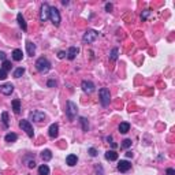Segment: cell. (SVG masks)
Wrapping results in <instances>:
<instances>
[{
  "label": "cell",
  "instance_id": "cell-1",
  "mask_svg": "<svg viewBox=\"0 0 175 175\" xmlns=\"http://www.w3.org/2000/svg\"><path fill=\"white\" fill-rule=\"evenodd\" d=\"M36 68L40 73H48L51 70V63L46 57H38L36 60Z\"/></svg>",
  "mask_w": 175,
  "mask_h": 175
},
{
  "label": "cell",
  "instance_id": "cell-2",
  "mask_svg": "<svg viewBox=\"0 0 175 175\" xmlns=\"http://www.w3.org/2000/svg\"><path fill=\"white\" fill-rule=\"evenodd\" d=\"M77 112H78V108H77V104L73 103V101H67V105H66V115L70 121H74L75 116H77Z\"/></svg>",
  "mask_w": 175,
  "mask_h": 175
},
{
  "label": "cell",
  "instance_id": "cell-3",
  "mask_svg": "<svg viewBox=\"0 0 175 175\" xmlns=\"http://www.w3.org/2000/svg\"><path fill=\"white\" fill-rule=\"evenodd\" d=\"M49 19H51V22L56 26V28H57V26H60L62 18H60V12H59L57 8H55V7H51L49 8Z\"/></svg>",
  "mask_w": 175,
  "mask_h": 175
},
{
  "label": "cell",
  "instance_id": "cell-4",
  "mask_svg": "<svg viewBox=\"0 0 175 175\" xmlns=\"http://www.w3.org/2000/svg\"><path fill=\"white\" fill-rule=\"evenodd\" d=\"M99 94H100V103L103 107H107L108 104H110L111 101V93L110 90L107 89V88H101L100 92H99Z\"/></svg>",
  "mask_w": 175,
  "mask_h": 175
},
{
  "label": "cell",
  "instance_id": "cell-5",
  "mask_svg": "<svg viewBox=\"0 0 175 175\" xmlns=\"http://www.w3.org/2000/svg\"><path fill=\"white\" fill-rule=\"evenodd\" d=\"M19 127H21L23 131L28 134L30 138H33L34 137V130H33V126H32V123L29 121H21L19 122Z\"/></svg>",
  "mask_w": 175,
  "mask_h": 175
},
{
  "label": "cell",
  "instance_id": "cell-6",
  "mask_svg": "<svg viewBox=\"0 0 175 175\" xmlns=\"http://www.w3.org/2000/svg\"><path fill=\"white\" fill-rule=\"evenodd\" d=\"M29 118L32 119V121L37 122V123H43V122H45L46 115L44 112H41V111H32L29 114Z\"/></svg>",
  "mask_w": 175,
  "mask_h": 175
},
{
  "label": "cell",
  "instance_id": "cell-7",
  "mask_svg": "<svg viewBox=\"0 0 175 175\" xmlns=\"http://www.w3.org/2000/svg\"><path fill=\"white\" fill-rule=\"evenodd\" d=\"M97 37H99V33H97L96 30H88V32L84 34L82 41L84 43H88V44H92L97 40Z\"/></svg>",
  "mask_w": 175,
  "mask_h": 175
},
{
  "label": "cell",
  "instance_id": "cell-8",
  "mask_svg": "<svg viewBox=\"0 0 175 175\" xmlns=\"http://www.w3.org/2000/svg\"><path fill=\"white\" fill-rule=\"evenodd\" d=\"M49 6L46 3H44L43 6H41V11H40V21L41 22H45L46 19L49 18Z\"/></svg>",
  "mask_w": 175,
  "mask_h": 175
},
{
  "label": "cell",
  "instance_id": "cell-9",
  "mask_svg": "<svg viewBox=\"0 0 175 175\" xmlns=\"http://www.w3.org/2000/svg\"><path fill=\"white\" fill-rule=\"evenodd\" d=\"M81 88H82V90L85 93H88V94L93 93V92H94V89H96L94 84L90 82V81H82V82H81Z\"/></svg>",
  "mask_w": 175,
  "mask_h": 175
},
{
  "label": "cell",
  "instance_id": "cell-10",
  "mask_svg": "<svg viewBox=\"0 0 175 175\" xmlns=\"http://www.w3.org/2000/svg\"><path fill=\"white\" fill-rule=\"evenodd\" d=\"M0 92L3 93L4 96H10L11 93L14 92V85L12 84H4L3 86H0Z\"/></svg>",
  "mask_w": 175,
  "mask_h": 175
},
{
  "label": "cell",
  "instance_id": "cell-11",
  "mask_svg": "<svg viewBox=\"0 0 175 175\" xmlns=\"http://www.w3.org/2000/svg\"><path fill=\"white\" fill-rule=\"evenodd\" d=\"M131 168V164H130V161L127 160H121L118 163V170L121 172H127Z\"/></svg>",
  "mask_w": 175,
  "mask_h": 175
},
{
  "label": "cell",
  "instance_id": "cell-12",
  "mask_svg": "<svg viewBox=\"0 0 175 175\" xmlns=\"http://www.w3.org/2000/svg\"><path fill=\"white\" fill-rule=\"evenodd\" d=\"M48 133H49L51 138H56L57 134H59V126H57V123H52L49 126V129H48Z\"/></svg>",
  "mask_w": 175,
  "mask_h": 175
},
{
  "label": "cell",
  "instance_id": "cell-13",
  "mask_svg": "<svg viewBox=\"0 0 175 175\" xmlns=\"http://www.w3.org/2000/svg\"><path fill=\"white\" fill-rule=\"evenodd\" d=\"M26 51H28L29 56H33V55L36 54V45L32 41H26Z\"/></svg>",
  "mask_w": 175,
  "mask_h": 175
},
{
  "label": "cell",
  "instance_id": "cell-14",
  "mask_svg": "<svg viewBox=\"0 0 175 175\" xmlns=\"http://www.w3.org/2000/svg\"><path fill=\"white\" fill-rule=\"evenodd\" d=\"M17 21H18L19 26L22 28V30H23V32H26V30H28V25H26L25 18L22 17V14H21V12H18V15H17Z\"/></svg>",
  "mask_w": 175,
  "mask_h": 175
},
{
  "label": "cell",
  "instance_id": "cell-15",
  "mask_svg": "<svg viewBox=\"0 0 175 175\" xmlns=\"http://www.w3.org/2000/svg\"><path fill=\"white\" fill-rule=\"evenodd\" d=\"M105 159L110 161L118 160V153H116L115 150H107V152H105Z\"/></svg>",
  "mask_w": 175,
  "mask_h": 175
},
{
  "label": "cell",
  "instance_id": "cell-16",
  "mask_svg": "<svg viewBox=\"0 0 175 175\" xmlns=\"http://www.w3.org/2000/svg\"><path fill=\"white\" fill-rule=\"evenodd\" d=\"M77 54H78V48L70 46V48H68V52H67V57L70 59V60H74L75 56H77Z\"/></svg>",
  "mask_w": 175,
  "mask_h": 175
},
{
  "label": "cell",
  "instance_id": "cell-17",
  "mask_svg": "<svg viewBox=\"0 0 175 175\" xmlns=\"http://www.w3.org/2000/svg\"><path fill=\"white\" fill-rule=\"evenodd\" d=\"M77 161H78V157L75 156V155H68V156L66 157V163H67L70 167L77 164Z\"/></svg>",
  "mask_w": 175,
  "mask_h": 175
},
{
  "label": "cell",
  "instance_id": "cell-18",
  "mask_svg": "<svg viewBox=\"0 0 175 175\" xmlns=\"http://www.w3.org/2000/svg\"><path fill=\"white\" fill-rule=\"evenodd\" d=\"M41 159H43L44 161H49L51 159H52V152H51L49 149H45L41 152Z\"/></svg>",
  "mask_w": 175,
  "mask_h": 175
},
{
  "label": "cell",
  "instance_id": "cell-19",
  "mask_svg": "<svg viewBox=\"0 0 175 175\" xmlns=\"http://www.w3.org/2000/svg\"><path fill=\"white\" fill-rule=\"evenodd\" d=\"M22 57H23V52H22L21 49H14L12 51V59L17 62L22 60Z\"/></svg>",
  "mask_w": 175,
  "mask_h": 175
},
{
  "label": "cell",
  "instance_id": "cell-20",
  "mask_svg": "<svg viewBox=\"0 0 175 175\" xmlns=\"http://www.w3.org/2000/svg\"><path fill=\"white\" fill-rule=\"evenodd\" d=\"M129 130H130V125L127 122H122L121 125H119V131H121L122 134H126Z\"/></svg>",
  "mask_w": 175,
  "mask_h": 175
},
{
  "label": "cell",
  "instance_id": "cell-21",
  "mask_svg": "<svg viewBox=\"0 0 175 175\" xmlns=\"http://www.w3.org/2000/svg\"><path fill=\"white\" fill-rule=\"evenodd\" d=\"M4 139H6V142H15L18 139V136L15 133H8L7 136L4 137Z\"/></svg>",
  "mask_w": 175,
  "mask_h": 175
},
{
  "label": "cell",
  "instance_id": "cell-22",
  "mask_svg": "<svg viewBox=\"0 0 175 175\" xmlns=\"http://www.w3.org/2000/svg\"><path fill=\"white\" fill-rule=\"evenodd\" d=\"M12 110H14L15 114H19V112H21V101H19L18 99L12 100Z\"/></svg>",
  "mask_w": 175,
  "mask_h": 175
},
{
  "label": "cell",
  "instance_id": "cell-23",
  "mask_svg": "<svg viewBox=\"0 0 175 175\" xmlns=\"http://www.w3.org/2000/svg\"><path fill=\"white\" fill-rule=\"evenodd\" d=\"M38 175H49V167L46 164H43L38 167Z\"/></svg>",
  "mask_w": 175,
  "mask_h": 175
},
{
  "label": "cell",
  "instance_id": "cell-24",
  "mask_svg": "<svg viewBox=\"0 0 175 175\" xmlns=\"http://www.w3.org/2000/svg\"><path fill=\"white\" fill-rule=\"evenodd\" d=\"M79 123H81V126H82V130L84 131H88L89 130V123H88V119L86 118H79Z\"/></svg>",
  "mask_w": 175,
  "mask_h": 175
},
{
  "label": "cell",
  "instance_id": "cell-25",
  "mask_svg": "<svg viewBox=\"0 0 175 175\" xmlns=\"http://www.w3.org/2000/svg\"><path fill=\"white\" fill-rule=\"evenodd\" d=\"M23 74H25V68H23V67H18L14 71V77H15V78H21Z\"/></svg>",
  "mask_w": 175,
  "mask_h": 175
},
{
  "label": "cell",
  "instance_id": "cell-26",
  "mask_svg": "<svg viewBox=\"0 0 175 175\" xmlns=\"http://www.w3.org/2000/svg\"><path fill=\"white\" fill-rule=\"evenodd\" d=\"M1 121H3V125L6 126V127L10 126V121H8V114L7 112H3V114H1Z\"/></svg>",
  "mask_w": 175,
  "mask_h": 175
},
{
  "label": "cell",
  "instance_id": "cell-27",
  "mask_svg": "<svg viewBox=\"0 0 175 175\" xmlns=\"http://www.w3.org/2000/svg\"><path fill=\"white\" fill-rule=\"evenodd\" d=\"M118 52H119V51H118V48H114V49L111 51L110 59H111V60H112V62H115V60H116V59H118Z\"/></svg>",
  "mask_w": 175,
  "mask_h": 175
},
{
  "label": "cell",
  "instance_id": "cell-28",
  "mask_svg": "<svg viewBox=\"0 0 175 175\" xmlns=\"http://www.w3.org/2000/svg\"><path fill=\"white\" fill-rule=\"evenodd\" d=\"M122 148H125V149H127V148H130L131 147V139H123L122 141V145H121Z\"/></svg>",
  "mask_w": 175,
  "mask_h": 175
},
{
  "label": "cell",
  "instance_id": "cell-29",
  "mask_svg": "<svg viewBox=\"0 0 175 175\" xmlns=\"http://www.w3.org/2000/svg\"><path fill=\"white\" fill-rule=\"evenodd\" d=\"M11 66H12V65H11V62H8V60H4V62H3V67H1V68H3V70H6V71H7V70H11Z\"/></svg>",
  "mask_w": 175,
  "mask_h": 175
},
{
  "label": "cell",
  "instance_id": "cell-30",
  "mask_svg": "<svg viewBox=\"0 0 175 175\" xmlns=\"http://www.w3.org/2000/svg\"><path fill=\"white\" fill-rule=\"evenodd\" d=\"M6 78H7V71L0 68V79H6Z\"/></svg>",
  "mask_w": 175,
  "mask_h": 175
},
{
  "label": "cell",
  "instance_id": "cell-31",
  "mask_svg": "<svg viewBox=\"0 0 175 175\" xmlns=\"http://www.w3.org/2000/svg\"><path fill=\"white\" fill-rule=\"evenodd\" d=\"M89 155L92 157H96L97 156V150L94 149V148H89Z\"/></svg>",
  "mask_w": 175,
  "mask_h": 175
},
{
  "label": "cell",
  "instance_id": "cell-32",
  "mask_svg": "<svg viewBox=\"0 0 175 175\" xmlns=\"http://www.w3.org/2000/svg\"><path fill=\"white\" fill-rule=\"evenodd\" d=\"M167 175H175V170L174 168H167Z\"/></svg>",
  "mask_w": 175,
  "mask_h": 175
},
{
  "label": "cell",
  "instance_id": "cell-33",
  "mask_svg": "<svg viewBox=\"0 0 175 175\" xmlns=\"http://www.w3.org/2000/svg\"><path fill=\"white\" fill-rule=\"evenodd\" d=\"M111 10H112V4H111V3H107V4H105V11H107V12H110Z\"/></svg>",
  "mask_w": 175,
  "mask_h": 175
},
{
  "label": "cell",
  "instance_id": "cell-34",
  "mask_svg": "<svg viewBox=\"0 0 175 175\" xmlns=\"http://www.w3.org/2000/svg\"><path fill=\"white\" fill-rule=\"evenodd\" d=\"M65 56H66V52H65V51H60V52L57 54V57H59V59H63Z\"/></svg>",
  "mask_w": 175,
  "mask_h": 175
},
{
  "label": "cell",
  "instance_id": "cell-35",
  "mask_svg": "<svg viewBox=\"0 0 175 175\" xmlns=\"http://www.w3.org/2000/svg\"><path fill=\"white\" fill-rule=\"evenodd\" d=\"M148 15H149V10L145 11V12H144L142 15H141V18H142V19H147V18H148Z\"/></svg>",
  "mask_w": 175,
  "mask_h": 175
},
{
  "label": "cell",
  "instance_id": "cell-36",
  "mask_svg": "<svg viewBox=\"0 0 175 175\" xmlns=\"http://www.w3.org/2000/svg\"><path fill=\"white\" fill-rule=\"evenodd\" d=\"M0 60H6V54H4V52H1V51H0Z\"/></svg>",
  "mask_w": 175,
  "mask_h": 175
},
{
  "label": "cell",
  "instance_id": "cell-37",
  "mask_svg": "<svg viewBox=\"0 0 175 175\" xmlns=\"http://www.w3.org/2000/svg\"><path fill=\"white\" fill-rule=\"evenodd\" d=\"M29 168H34V167H36V163H34V160H33V161H29Z\"/></svg>",
  "mask_w": 175,
  "mask_h": 175
},
{
  "label": "cell",
  "instance_id": "cell-38",
  "mask_svg": "<svg viewBox=\"0 0 175 175\" xmlns=\"http://www.w3.org/2000/svg\"><path fill=\"white\" fill-rule=\"evenodd\" d=\"M48 86H49V88H52V86H56V82H55V81H48Z\"/></svg>",
  "mask_w": 175,
  "mask_h": 175
},
{
  "label": "cell",
  "instance_id": "cell-39",
  "mask_svg": "<svg viewBox=\"0 0 175 175\" xmlns=\"http://www.w3.org/2000/svg\"><path fill=\"white\" fill-rule=\"evenodd\" d=\"M126 156H127V157H133V153H131V152H127V153H126Z\"/></svg>",
  "mask_w": 175,
  "mask_h": 175
},
{
  "label": "cell",
  "instance_id": "cell-40",
  "mask_svg": "<svg viewBox=\"0 0 175 175\" xmlns=\"http://www.w3.org/2000/svg\"><path fill=\"white\" fill-rule=\"evenodd\" d=\"M105 139H107L108 142H110V141H112V137H111V136H110V137H107V138H105Z\"/></svg>",
  "mask_w": 175,
  "mask_h": 175
}]
</instances>
